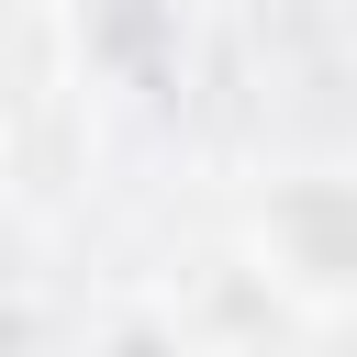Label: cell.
<instances>
[{
  "mask_svg": "<svg viewBox=\"0 0 357 357\" xmlns=\"http://www.w3.org/2000/svg\"><path fill=\"white\" fill-rule=\"evenodd\" d=\"M257 257L279 290L346 312L357 301V167H301L268 212H257Z\"/></svg>",
  "mask_w": 357,
  "mask_h": 357,
  "instance_id": "1",
  "label": "cell"
}]
</instances>
